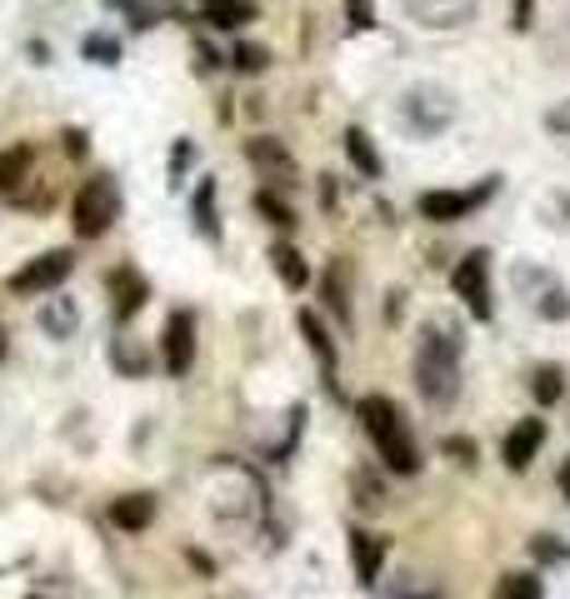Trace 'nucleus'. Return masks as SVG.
<instances>
[{
    "label": "nucleus",
    "instance_id": "nucleus-1",
    "mask_svg": "<svg viewBox=\"0 0 570 599\" xmlns=\"http://www.w3.org/2000/svg\"><path fill=\"white\" fill-rule=\"evenodd\" d=\"M411 370H416L420 399L436 405V410H451L455 395H461V340L451 335L446 320H430V325L420 330Z\"/></svg>",
    "mask_w": 570,
    "mask_h": 599
},
{
    "label": "nucleus",
    "instance_id": "nucleus-2",
    "mask_svg": "<svg viewBox=\"0 0 570 599\" xmlns=\"http://www.w3.org/2000/svg\"><path fill=\"white\" fill-rule=\"evenodd\" d=\"M360 424H366L370 445L380 450V465L391 475H416L420 470V450H416V435H411V424H405L401 405L391 395H360L356 405Z\"/></svg>",
    "mask_w": 570,
    "mask_h": 599
},
{
    "label": "nucleus",
    "instance_id": "nucleus-3",
    "mask_svg": "<svg viewBox=\"0 0 570 599\" xmlns=\"http://www.w3.org/2000/svg\"><path fill=\"white\" fill-rule=\"evenodd\" d=\"M116 215H120V190H116V180L110 176H95V180H85V185L75 190L71 230L81 240H100L110 225H116Z\"/></svg>",
    "mask_w": 570,
    "mask_h": 599
},
{
    "label": "nucleus",
    "instance_id": "nucleus-4",
    "mask_svg": "<svg viewBox=\"0 0 570 599\" xmlns=\"http://www.w3.org/2000/svg\"><path fill=\"white\" fill-rule=\"evenodd\" d=\"M401 120L420 135H440V130L455 120V100L451 91H440V85H411L401 95Z\"/></svg>",
    "mask_w": 570,
    "mask_h": 599
},
{
    "label": "nucleus",
    "instance_id": "nucleus-5",
    "mask_svg": "<svg viewBox=\"0 0 570 599\" xmlns=\"http://www.w3.org/2000/svg\"><path fill=\"white\" fill-rule=\"evenodd\" d=\"M451 285H455V295H461L465 310H471L480 325L496 315V306H490V255H486V250H471V255H461Z\"/></svg>",
    "mask_w": 570,
    "mask_h": 599
},
{
    "label": "nucleus",
    "instance_id": "nucleus-6",
    "mask_svg": "<svg viewBox=\"0 0 570 599\" xmlns=\"http://www.w3.org/2000/svg\"><path fill=\"white\" fill-rule=\"evenodd\" d=\"M496 185L500 180H480L475 190H426V195H420V215L436 220V225H455V220L480 211V205L496 195Z\"/></svg>",
    "mask_w": 570,
    "mask_h": 599
},
{
    "label": "nucleus",
    "instance_id": "nucleus-7",
    "mask_svg": "<svg viewBox=\"0 0 570 599\" xmlns=\"http://www.w3.org/2000/svg\"><path fill=\"white\" fill-rule=\"evenodd\" d=\"M71 271H75V255H71V250H46V255H36L31 265H21V271L11 275V290H15V295L60 290V285L71 280Z\"/></svg>",
    "mask_w": 570,
    "mask_h": 599
},
{
    "label": "nucleus",
    "instance_id": "nucleus-8",
    "mask_svg": "<svg viewBox=\"0 0 570 599\" xmlns=\"http://www.w3.org/2000/svg\"><path fill=\"white\" fill-rule=\"evenodd\" d=\"M515 285L525 290V300L535 306V315H541V320H570V290L550 271L515 265Z\"/></svg>",
    "mask_w": 570,
    "mask_h": 599
},
{
    "label": "nucleus",
    "instance_id": "nucleus-9",
    "mask_svg": "<svg viewBox=\"0 0 570 599\" xmlns=\"http://www.w3.org/2000/svg\"><path fill=\"white\" fill-rule=\"evenodd\" d=\"M161 364H166V375H190V364H195V315L190 310H176L166 320V335H161Z\"/></svg>",
    "mask_w": 570,
    "mask_h": 599
},
{
    "label": "nucleus",
    "instance_id": "nucleus-10",
    "mask_svg": "<svg viewBox=\"0 0 570 599\" xmlns=\"http://www.w3.org/2000/svg\"><path fill=\"white\" fill-rule=\"evenodd\" d=\"M480 0H405V21L420 31H455V25L475 21Z\"/></svg>",
    "mask_w": 570,
    "mask_h": 599
},
{
    "label": "nucleus",
    "instance_id": "nucleus-11",
    "mask_svg": "<svg viewBox=\"0 0 570 599\" xmlns=\"http://www.w3.org/2000/svg\"><path fill=\"white\" fill-rule=\"evenodd\" d=\"M246 160L261 170V180H271L275 190H290L296 185V160H290V151H285L275 135H256V141H246Z\"/></svg>",
    "mask_w": 570,
    "mask_h": 599
},
{
    "label": "nucleus",
    "instance_id": "nucleus-12",
    "mask_svg": "<svg viewBox=\"0 0 570 599\" xmlns=\"http://www.w3.org/2000/svg\"><path fill=\"white\" fill-rule=\"evenodd\" d=\"M541 445H546V420H521L511 430V435H506V450H500V455H506V470H531V459L541 455Z\"/></svg>",
    "mask_w": 570,
    "mask_h": 599
},
{
    "label": "nucleus",
    "instance_id": "nucleus-13",
    "mask_svg": "<svg viewBox=\"0 0 570 599\" xmlns=\"http://www.w3.org/2000/svg\"><path fill=\"white\" fill-rule=\"evenodd\" d=\"M351 560H356V579H360V585H376L380 564H385V540L370 535V529H351Z\"/></svg>",
    "mask_w": 570,
    "mask_h": 599
},
{
    "label": "nucleus",
    "instance_id": "nucleus-14",
    "mask_svg": "<svg viewBox=\"0 0 570 599\" xmlns=\"http://www.w3.org/2000/svg\"><path fill=\"white\" fill-rule=\"evenodd\" d=\"M296 325H300V335H306V345H310V355H316V364H321V375L331 380V375H335V340H331V330L321 325V315H316V310H300Z\"/></svg>",
    "mask_w": 570,
    "mask_h": 599
},
{
    "label": "nucleus",
    "instance_id": "nucleus-15",
    "mask_svg": "<svg viewBox=\"0 0 570 599\" xmlns=\"http://www.w3.org/2000/svg\"><path fill=\"white\" fill-rule=\"evenodd\" d=\"M271 265H275V275H281L285 290L300 295L310 285V265H306V255H300L290 240H275V245H271Z\"/></svg>",
    "mask_w": 570,
    "mask_h": 599
},
{
    "label": "nucleus",
    "instance_id": "nucleus-16",
    "mask_svg": "<svg viewBox=\"0 0 570 599\" xmlns=\"http://www.w3.org/2000/svg\"><path fill=\"white\" fill-rule=\"evenodd\" d=\"M151 519H155V500H151V494H120L116 505H110V525L126 529V535H141Z\"/></svg>",
    "mask_w": 570,
    "mask_h": 599
},
{
    "label": "nucleus",
    "instance_id": "nucleus-17",
    "mask_svg": "<svg viewBox=\"0 0 570 599\" xmlns=\"http://www.w3.org/2000/svg\"><path fill=\"white\" fill-rule=\"evenodd\" d=\"M201 21L211 25V31H240V25L256 21V5H250V0H205Z\"/></svg>",
    "mask_w": 570,
    "mask_h": 599
},
{
    "label": "nucleus",
    "instance_id": "nucleus-18",
    "mask_svg": "<svg viewBox=\"0 0 570 599\" xmlns=\"http://www.w3.org/2000/svg\"><path fill=\"white\" fill-rule=\"evenodd\" d=\"M341 145H345V155H351V165H356L360 176H366V180H380V151H376V145H370V135H366V130H360V125H351V130H345V135H341Z\"/></svg>",
    "mask_w": 570,
    "mask_h": 599
},
{
    "label": "nucleus",
    "instance_id": "nucleus-19",
    "mask_svg": "<svg viewBox=\"0 0 570 599\" xmlns=\"http://www.w3.org/2000/svg\"><path fill=\"white\" fill-rule=\"evenodd\" d=\"M31 160H36V151H31V145H11V151H0V195H15V190L25 185V176H31Z\"/></svg>",
    "mask_w": 570,
    "mask_h": 599
},
{
    "label": "nucleus",
    "instance_id": "nucleus-20",
    "mask_svg": "<svg viewBox=\"0 0 570 599\" xmlns=\"http://www.w3.org/2000/svg\"><path fill=\"white\" fill-rule=\"evenodd\" d=\"M110 290H116V315L120 320H131L135 310L145 306V280L135 271H116L110 275Z\"/></svg>",
    "mask_w": 570,
    "mask_h": 599
},
{
    "label": "nucleus",
    "instance_id": "nucleus-21",
    "mask_svg": "<svg viewBox=\"0 0 570 599\" xmlns=\"http://www.w3.org/2000/svg\"><path fill=\"white\" fill-rule=\"evenodd\" d=\"M546 595V585H541V575H531V570H511V575H500L496 595L490 599H541Z\"/></svg>",
    "mask_w": 570,
    "mask_h": 599
},
{
    "label": "nucleus",
    "instance_id": "nucleus-22",
    "mask_svg": "<svg viewBox=\"0 0 570 599\" xmlns=\"http://www.w3.org/2000/svg\"><path fill=\"white\" fill-rule=\"evenodd\" d=\"M256 211H261L275 230H290V225H296V211H290V205H285L275 190H256Z\"/></svg>",
    "mask_w": 570,
    "mask_h": 599
},
{
    "label": "nucleus",
    "instance_id": "nucleus-23",
    "mask_svg": "<svg viewBox=\"0 0 570 599\" xmlns=\"http://www.w3.org/2000/svg\"><path fill=\"white\" fill-rule=\"evenodd\" d=\"M560 380H566V375H560V364H541V370H535V380H531V395L541 399V405H556L560 390H566Z\"/></svg>",
    "mask_w": 570,
    "mask_h": 599
},
{
    "label": "nucleus",
    "instance_id": "nucleus-24",
    "mask_svg": "<svg viewBox=\"0 0 570 599\" xmlns=\"http://www.w3.org/2000/svg\"><path fill=\"white\" fill-rule=\"evenodd\" d=\"M195 225H201V236H221V225H215V185L211 180H201V190H195Z\"/></svg>",
    "mask_w": 570,
    "mask_h": 599
},
{
    "label": "nucleus",
    "instance_id": "nucleus-25",
    "mask_svg": "<svg viewBox=\"0 0 570 599\" xmlns=\"http://www.w3.org/2000/svg\"><path fill=\"white\" fill-rule=\"evenodd\" d=\"M81 325V315H75V306H46L40 310V330H46V335H71V330Z\"/></svg>",
    "mask_w": 570,
    "mask_h": 599
},
{
    "label": "nucleus",
    "instance_id": "nucleus-26",
    "mask_svg": "<svg viewBox=\"0 0 570 599\" xmlns=\"http://www.w3.org/2000/svg\"><path fill=\"white\" fill-rule=\"evenodd\" d=\"M230 60H236V71L261 75L265 65H271V50H265V46H250V40H246V46H236V56H230Z\"/></svg>",
    "mask_w": 570,
    "mask_h": 599
},
{
    "label": "nucleus",
    "instance_id": "nucleus-27",
    "mask_svg": "<svg viewBox=\"0 0 570 599\" xmlns=\"http://www.w3.org/2000/svg\"><path fill=\"white\" fill-rule=\"evenodd\" d=\"M85 60H95V65H116V56H120V46L110 36H85Z\"/></svg>",
    "mask_w": 570,
    "mask_h": 599
},
{
    "label": "nucleus",
    "instance_id": "nucleus-28",
    "mask_svg": "<svg viewBox=\"0 0 570 599\" xmlns=\"http://www.w3.org/2000/svg\"><path fill=\"white\" fill-rule=\"evenodd\" d=\"M345 21H351V31H370L376 25V5L370 0H345Z\"/></svg>",
    "mask_w": 570,
    "mask_h": 599
},
{
    "label": "nucleus",
    "instance_id": "nucleus-29",
    "mask_svg": "<svg viewBox=\"0 0 570 599\" xmlns=\"http://www.w3.org/2000/svg\"><path fill=\"white\" fill-rule=\"evenodd\" d=\"M440 450H446L455 465H475V440H465V435H446L440 440Z\"/></svg>",
    "mask_w": 570,
    "mask_h": 599
},
{
    "label": "nucleus",
    "instance_id": "nucleus-30",
    "mask_svg": "<svg viewBox=\"0 0 570 599\" xmlns=\"http://www.w3.org/2000/svg\"><path fill=\"white\" fill-rule=\"evenodd\" d=\"M531 554H535L541 564H560V560H566V544H556L550 535H541V540L531 544Z\"/></svg>",
    "mask_w": 570,
    "mask_h": 599
},
{
    "label": "nucleus",
    "instance_id": "nucleus-31",
    "mask_svg": "<svg viewBox=\"0 0 570 599\" xmlns=\"http://www.w3.org/2000/svg\"><path fill=\"white\" fill-rule=\"evenodd\" d=\"M325 300H331V310H335L341 320H351V306H345V290L335 285V275H325Z\"/></svg>",
    "mask_w": 570,
    "mask_h": 599
},
{
    "label": "nucleus",
    "instance_id": "nucleus-32",
    "mask_svg": "<svg viewBox=\"0 0 570 599\" xmlns=\"http://www.w3.org/2000/svg\"><path fill=\"white\" fill-rule=\"evenodd\" d=\"M531 21H535V0H515V5H511V25H515V31H531Z\"/></svg>",
    "mask_w": 570,
    "mask_h": 599
},
{
    "label": "nucleus",
    "instance_id": "nucleus-33",
    "mask_svg": "<svg viewBox=\"0 0 570 599\" xmlns=\"http://www.w3.org/2000/svg\"><path fill=\"white\" fill-rule=\"evenodd\" d=\"M546 125L556 130V135H570V100H566V106H560V110H550V116H546Z\"/></svg>",
    "mask_w": 570,
    "mask_h": 599
},
{
    "label": "nucleus",
    "instance_id": "nucleus-34",
    "mask_svg": "<svg viewBox=\"0 0 570 599\" xmlns=\"http://www.w3.org/2000/svg\"><path fill=\"white\" fill-rule=\"evenodd\" d=\"M190 155H195V151H190L186 141H180L176 151H170V176H180V170H186V165H190Z\"/></svg>",
    "mask_w": 570,
    "mask_h": 599
},
{
    "label": "nucleus",
    "instance_id": "nucleus-35",
    "mask_svg": "<svg viewBox=\"0 0 570 599\" xmlns=\"http://www.w3.org/2000/svg\"><path fill=\"white\" fill-rule=\"evenodd\" d=\"M556 484H560V494H566V500H570V459H566V465H560V475H556Z\"/></svg>",
    "mask_w": 570,
    "mask_h": 599
},
{
    "label": "nucleus",
    "instance_id": "nucleus-36",
    "mask_svg": "<svg viewBox=\"0 0 570 599\" xmlns=\"http://www.w3.org/2000/svg\"><path fill=\"white\" fill-rule=\"evenodd\" d=\"M5 355H11V345H5V325H0V360H5Z\"/></svg>",
    "mask_w": 570,
    "mask_h": 599
}]
</instances>
